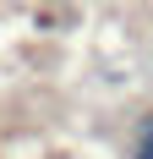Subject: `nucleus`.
I'll return each mask as SVG.
<instances>
[{
  "label": "nucleus",
  "instance_id": "2",
  "mask_svg": "<svg viewBox=\"0 0 153 159\" xmlns=\"http://www.w3.org/2000/svg\"><path fill=\"white\" fill-rule=\"evenodd\" d=\"M131 159H153V143H137V148H131Z\"/></svg>",
  "mask_w": 153,
  "mask_h": 159
},
{
  "label": "nucleus",
  "instance_id": "1",
  "mask_svg": "<svg viewBox=\"0 0 153 159\" xmlns=\"http://www.w3.org/2000/svg\"><path fill=\"white\" fill-rule=\"evenodd\" d=\"M137 143H153V110H148V115L137 121Z\"/></svg>",
  "mask_w": 153,
  "mask_h": 159
}]
</instances>
